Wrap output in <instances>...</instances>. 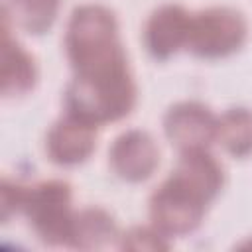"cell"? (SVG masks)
I'll list each match as a JSON object with an SVG mask.
<instances>
[{"instance_id":"cell-4","label":"cell","mask_w":252,"mask_h":252,"mask_svg":"<svg viewBox=\"0 0 252 252\" xmlns=\"http://www.w3.org/2000/svg\"><path fill=\"white\" fill-rule=\"evenodd\" d=\"M248 37L244 14L230 6H211L191 14L185 49L201 59H222L236 53Z\"/></svg>"},{"instance_id":"cell-5","label":"cell","mask_w":252,"mask_h":252,"mask_svg":"<svg viewBox=\"0 0 252 252\" xmlns=\"http://www.w3.org/2000/svg\"><path fill=\"white\" fill-rule=\"evenodd\" d=\"M219 116L199 100H181L167 108L163 114L165 138L181 152L209 150L217 142Z\"/></svg>"},{"instance_id":"cell-13","label":"cell","mask_w":252,"mask_h":252,"mask_svg":"<svg viewBox=\"0 0 252 252\" xmlns=\"http://www.w3.org/2000/svg\"><path fill=\"white\" fill-rule=\"evenodd\" d=\"M118 246L122 250H167L169 236L152 226H132L118 236Z\"/></svg>"},{"instance_id":"cell-7","label":"cell","mask_w":252,"mask_h":252,"mask_svg":"<svg viewBox=\"0 0 252 252\" xmlns=\"http://www.w3.org/2000/svg\"><path fill=\"white\" fill-rule=\"evenodd\" d=\"M96 128L94 124L65 112L45 136L47 158L61 167H75L85 163L96 146Z\"/></svg>"},{"instance_id":"cell-10","label":"cell","mask_w":252,"mask_h":252,"mask_svg":"<svg viewBox=\"0 0 252 252\" xmlns=\"http://www.w3.org/2000/svg\"><path fill=\"white\" fill-rule=\"evenodd\" d=\"M118 228L112 215L102 207H87L75 211L67 246L79 250H96L112 244L118 238Z\"/></svg>"},{"instance_id":"cell-6","label":"cell","mask_w":252,"mask_h":252,"mask_svg":"<svg viewBox=\"0 0 252 252\" xmlns=\"http://www.w3.org/2000/svg\"><path fill=\"white\" fill-rule=\"evenodd\" d=\"M108 163L122 181L142 183L159 165V150L150 132L132 128L114 138L108 150Z\"/></svg>"},{"instance_id":"cell-14","label":"cell","mask_w":252,"mask_h":252,"mask_svg":"<svg viewBox=\"0 0 252 252\" xmlns=\"http://www.w3.org/2000/svg\"><path fill=\"white\" fill-rule=\"evenodd\" d=\"M24 191H26V185L10 181L8 177L2 179V183H0V219H2V222H8L12 215L22 211Z\"/></svg>"},{"instance_id":"cell-3","label":"cell","mask_w":252,"mask_h":252,"mask_svg":"<svg viewBox=\"0 0 252 252\" xmlns=\"http://www.w3.org/2000/svg\"><path fill=\"white\" fill-rule=\"evenodd\" d=\"M71 185L63 179H47L28 185L22 211L37 238L47 246H67L73 220Z\"/></svg>"},{"instance_id":"cell-2","label":"cell","mask_w":252,"mask_h":252,"mask_svg":"<svg viewBox=\"0 0 252 252\" xmlns=\"http://www.w3.org/2000/svg\"><path fill=\"white\" fill-rule=\"evenodd\" d=\"M65 53L75 77L130 71L114 12L102 4H81L65 30Z\"/></svg>"},{"instance_id":"cell-9","label":"cell","mask_w":252,"mask_h":252,"mask_svg":"<svg viewBox=\"0 0 252 252\" xmlns=\"http://www.w3.org/2000/svg\"><path fill=\"white\" fill-rule=\"evenodd\" d=\"M37 79L33 55L10 35V22L2 18V63H0V93L4 98H14L30 93Z\"/></svg>"},{"instance_id":"cell-1","label":"cell","mask_w":252,"mask_h":252,"mask_svg":"<svg viewBox=\"0 0 252 252\" xmlns=\"http://www.w3.org/2000/svg\"><path fill=\"white\" fill-rule=\"evenodd\" d=\"M224 185V169L209 150L181 152L169 177L150 197V220L165 236L199 228Z\"/></svg>"},{"instance_id":"cell-12","label":"cell","mask_w":252,"mask_h":252,"mask_svg":"<svg viewBox=\"0 0 252 252\" xmlns=\"http://www.w3.org/2000/svg\"><path fill=\"white\" fill-rule=\"evenodd\" d=\"M217 142L232 158H248L252 154V110L244 106L224 110L217 122Z\"/></svg>"},{"instance_id":"cell-11","label":"cell","mask_w":252,"mask_h":252,"mask_svg":"<svg viewBox=\"0 0 252 252\" xmlns=\"http://www.w3.org/2000/svg\"><path fill=\"white\" fill-rule=\"evenodd\" d=\"M61 0H4L2 18L32 35L49 32L57 20Z\"/></svg>"},{"instance_id":"cell-8","label":"cell","mask_w":252,"mask_h":252,"mask_svg":"<svg viewBox=\"0 0 252 252\" xmlns=\"http://www.w3.org/2000/svg\"><path fill=\"white\" fill-rule=\"evenodd\" d=\"M191 14L179 4L156 8L144 26V45L156 61H167L179 49H185Z\"/></svg>"}]
</instances>
